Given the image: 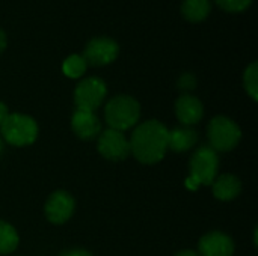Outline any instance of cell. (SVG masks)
Segmentation results:
<instances>
[{"mask_svg": "<svg viewBox=\"0 0 258 256\" xmlns=\"http://www.w3.org/2000/svg\"><path fill=\"white\" fill-rule=\"evenodd\" d=\"M168 133L169 130L156 119L142 122L128 139L130 154L144 164L160 161L168 151Z\"/></svg>", "mask_w": 258, "mask_h": 256, "instance_id": "cell-1", "label": "cell"}, {"mask_svg": "<svg viewBox=\"0 0 258 256\" xmlns=\"http://www.w3.org/2000/svg\"><path fill=\"white\" fill-rule=\"evenodd\" d=\"M141 116L139 103L130 95H116L104 107V119L109 128L125 131L135 127Z\"/></svg>", "mask_w": 258, "mask_h": 256, "instance_id": "cell-2", "label": "cell"}, {"mask_svg": "<svg viewBox=\"0 0 258 256\" xmlns=\"http://www.w3.org/2000/svg\"><path fill=\"white\" fill-rule=\"evenodd\" d=\"M3 139L14 146L32 145L38 137V125L33 118L21 113H11L0 125Z\"/></svg>", "mask_w": 258, "mask_h": 256, "instance_id": "cell-3", "label": "cell"}, {"mask_svg": "<svg viewBox=\"0 0 258 256\" xmlns=\"http://www.w3.org/2000/svg\"><path fill=\"white\" fill-rule=\"evenodd\" d=\"M209 140L210 148L215 151H231L234 149L240 139H242V130L240 127L227 116H216L209 124Z\"/></svg>", "mask_w": 258, "mask_h": 256, "instance_id": "cell-4", "label": "cell"}, {"mask_svg": "<svg viewBox=\"0 0 258 256\" xmlns=\"http://www.w3.org/2000/svg\"><path fill=\"white\" fill-rule=\"evenodd\" d=\"M219 158L215 149L210 146H203L195 151L190 160V178H194L200 186H210L218 177Z\"/></svg>", "mask_w": 258, "mask_h": 256, "instance_id": "cell-5", "label": "cell"}, {"mask_svg": "<svg viewBox=\"0 0 258 256\" xmlns=\"http://www.w3.org/2000/svg\"><path fill=\"white\" fill-rule=\"evenodd\" d=\"M107 95L106 83L98 77H88L82 80L74 91L76 109L95 112Z\"/></svg>", "mask_w": 258, "mask_h": 256, "instance_id": "cell-6", "label": "cell"}, {"mask_svg": "<svg viewBox=\"0 0 258 256\" xmlns=\"http://www.w3.org/2000/svg\"><path fill=\"white\" fill-rule=\"evenodd\" d=\"M98 152L110 161H121L130 155V143L122 131L112 128L104 130L98 136Z\"/></svg>", "mask_w": 258, "mask_h": 256, "instance_id": "cell-7", "label": "cell"}, {"mask_svg": "<svg viewBox=\"0 0 258 256\" xmlns=\"http://www.w3.org/2000/svg\"><path fill=\"white\" fill-rule=\"evenodd\" d=\"M118 53H119V47L116 41L106 36H98L86 44L82 57L86 60L88 65L104 66L112 63L118 57Z\"/></svg>", "mask_w": 258, "mask_h": 256, "instance_id": "cell-8", "label": "cell"}, {"mask_svg": "<svg viewBox=\"0 0 258 256\" xmlns=\"http://www.w3.org/2000/svg\"><path fill=\"white\" fill-rule=\"evenodd\" d=\"M76 202L74 198L67 192H54L48 196L45 202V217L54 225H62L68 222L74 213Z\"/></svg>", "mask_w": 258, "mask_h": 256, "instance_id": "cell-9", "label": "cell"}, {"mask_svg": "<svg viewBox=\"0 0 258 256\" xmlns=\"http://www.w3.org/2000/svg\"><path fill=\"white\" fill-rule=\"evenodd\" d=\"M71 128L74 134L83 140H91L100 136L101 133V122L95 112L76 109L71 118Z\"/></svg>", "mask_w": 258, "mask_h": 256, "instance_id": "cell-10", "label": "cell"}, {"mask_svg": "<svg viewBox=\"0 0 258 256\" xmlns=\"http://www.w3.org/2000/svg\"><path fill=\"white\" fill-rule=\"evenodd\" d=\"M198 250L200 256H233L234 243L227 234L209 232L200 240Z\"/></svg>", "mask_w": 258, "mask_h": 256, "instance_id": "cell-11", "label": "cell"}, {"mask_svg": "<svg viewBox=\"0 0 258 256\" xmlns=\"http://www.w3.org/2000/svg\"><path fill=\"white\" fill-rule=\"evenodd\" d=\"M175 113H177L178 121L184 127H190L201 121L204 115V107H203V103L197 97L184 94L175 103Z\"/></svg>", "mask_w": 258, "mask_h": 256, "instance_id": "cell-12", "label": "cell"}, {"mask_svg": "<svg viewBox=\"0 0 258 256\" xmlns=\"http://www.w3.org/2000/svg\"><path fill=\"white\" fill-rule=\"evenodd\" d=\"M212 186H213V195L219 201H233L242 192L240 180L231 174H224L221 177H216Z\"/></svg>", "mask_w": 258, "mask_h": 256, "instance_id": "cell-13", "label": "cell"}, {"mask_svg": "<svg viewBox=\"0 0 258 256\" xmlns=\"http://www.w3.org/2000/svg\"><path fill=\"white\" fill-rule=\"evenodd\" d=\"M198 134L190 127H177L168 133V149L175 152H186L195 146Z\"/></svg>", "mask_w": 258, "mask_h": 256, "instance_id": "cell-14", "label": "cell"}, {"mask_svg": "<svg viewBox=\"0 0 258 256\" xmlns=\"http://www.w3.org/2000/svg\"><path fill=\"white\" fill-rule=\"evenodd\" d=\"M210 9V0H184L181 5V14L190 23L204 21L209 17Z\"/></svg>", "mask_w": 258, "mask_h": 256, "instance_id": "cell-15", "label": "cell"}, {"mask_svg": "<svg viewBox=\"0 0 258 256\" xmlns=\"http://www.w3.org/2000/svg\"><path fill=\"white\" fill-rule=\"evenodd\" d=\"M18 234L12 225L0 220V255L12 253L18 247Z\"/></svg>", "mask_w": 258, "mask_h": 256, "instance_id": "cell-16", "label": "cell"}, {"mask_svg": "<svg viewBox=\"0 0 258 256\" xmlns=\"http://www.w3.org/2000/svg\"><path fill=\"white\" fill-rule=\"evenodd\" d=\"M88 63L86 60L79 56V54H71L70 57L65 59L63 65H62V71L67 77L70 78H79L86 72Z\"/></svg>", "mask_w": 258, "mask_h": 256, "instance_id": "cell-17", "label": "cell"}, {"mask_svg": "<svg viewBox=\"0 0 258 256\" xmlns=\"http://www.w3.org/2000/svg\"><path fill=\"white\" fill-rule=\"evenodd\" d=\"M243 84H245V89L246 92L249 94V97L257 101L258 100V63L254 62L251 63L245 74H243Z\"/></svg>", "mask_w": 258, "mask_h": 256, "instance_id": "cell-18", "label": "cell"}, {"mask_svg": "<svg viewBox=\"0 0 258 256\" xmlns=\"http://www.w3.org/2000/svg\"><path fill=\"white\" fill-rule=\"evenodd\" d=\"M216 3L228 12H242L249 8L252 0H216Z\"/></svg>", "mask_w": 258, "mask_h": 256, "instance_id": "cell-19", "label": "cell"}, {"mask_svg": "<svg viewBox=\"0 0 258 256\" xmlns=\"http://www.w3.org/2000/svg\"><path fill=\"white\" fill-rule=\"evenodd\" d=\"M195 86H197V78H195V75L190 74V72L183 74V75L180 77V80H178V88H180L181 91H184V92L192 91Z\"/></svg>", "mask_w": 258, "mask_h": 256, "instance_id": "cell-20", "label": "cell"}, {"mask_svg": "<svg viewBox=\"0 0 258 256\" xmlns=\"http://www.w3.org/2000/svg\"><path fill=\"white\" fill-rule=\"evenodd\" d=\"M60 256H92L89 252L83 250V249H71V250H67L63 252Z\"/></svg>", "mask_w": 258, "mask_h": 256, "instance_id": "cell-21", "label": "cell"}, {"mask_svg": "<svg viewBox=\"0 0 258 256\" xmlns=\"http://www.w3.org/2000/svg\"><path fill=\"white\" fill-rule=\"evenodd\" d=\"M9 113H8V107H6V104H3V103H0V125L3 124V121L6 119V116H8Z\"/></svg>", "mask_w": 258, "mask_h": 256, "instance_id": "cell-22", "label": "cell"}, {"mask_svg": "<svg viewBox=\"0 0 258 256\" xmlns=\"http://www.w3.org/2000/svg\"><path fill=\"white\" fill-rule=\"evenodd\" d=\"M6 48V33L0 29V54L5 51Z\"/></svg>", "mask_w": 258, "mask_h": 256, "instance_id": "cell-23", "label": "cell"}, {"mask_svg": "<svg viewBox=\"0 0 258 256\" xmlns=\"http://www.w3.org/2000/svg\"><path fill=\"white\" fill-rule=\"evenodd\" d=\"M175 256H198V253L195 250H181V252H178Z\"/></svg>", "mask_w": 258, "mask_h": 256, "instance_id": "cell-24", "label": "cell"}, {"mask_svg": "<svg viewBox=\"0 0 258 256\" xmlns=\"http://www.w3.org/2000/svg\"><path fill=\"white\" fill-rule=\"evenodd\" d=\"M3 152V140L0 139V154Z\"/></svg>", "mask_w": 258, "mask_h": 256, "instance_id": "cell-25", "label": "cell"}]
</instances>
